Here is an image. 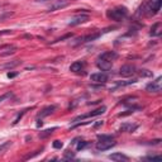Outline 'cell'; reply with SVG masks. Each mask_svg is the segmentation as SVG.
<instances>
[{
  "label": "cell",
  "mask_w": 162,
  "mask_h": 162,
  "mask_svg": "<svg viewBox=\"0 0 162 162\" xmlns=\"http://www.w3.org/2000/svg\"><path fill=\"white\" fill-rule=\"evenodd\" d=\"M103 124H104V122H103V120H101V122H100V120H99L98 123H95V124H94V128H98V127H100V126H103Z\"/></svg>",
  "instance_id": "obj_35"
},
{
  "label": "cell",
  "mask_w": 162,
  "mask_h": 162,
  "mask_svg": "<svg viewBox=\"0 0 162 162\" xmlns=\"http://www.w3.org/2000/svg\"><path fill=\"white\" fill-rule=\"evenodd\" d=\"M134 82H137V79L128 80V81H120V82H117V86H128V85H132Z\"/></svg>",
  "instance_id": "obj_20"
},
{
  "label": "cell",
  "mask_w": 162,
  "mask_h": 162,
  "mask_svg": "<svg viewBox=\"0 0 162 162\" xmlns=\"http://www.w3.org/2000/svg\"><path fill=\"white\" fill-rule=\"evenodd\" d=\"M17 75H18L17 72H8V77L9 79H13V77H15Z\"/></svg>",
  "instance_id": "obj_34"
},
{
  "label": "cell",
  "mask_w": 162,
  "mask_h": 162,
  "mask_svg": "<svg viewBox=\"0 0 162 162\" xmlns=\"http://www.w3.org/2000/svg\"><path fill=\"white\" fill-rule=\"evenodd\" d=\"M70 4V0H57L55 4H52V5L48 8V12L52 13V12H56L58 10V9H62L65 7H67Z\"/></svg>",
  "instance_id": "obj_8"
},
{
  "label": "cell",
  "mask_w": 162,
  "mask_h": 162,
  "mask_svg": "<svg viewBox=\"0 0 162 162\" xmlns=\"http://www.w3.org/2000/svg\"><path fill=\"white\" fill-rule=\"evenodd\" d=\"M160 34H161V23L158 22L151 28V36L156 37V36H160Z\"/></svg>",
  "instance_id": "obj_18"
},
{
  "label": "cell",
  "mask_w": 162,
  "mask_h": 162,
  "mask_svg": "<svg viewBox=\"0 0 162 162\" xmlns=\"http://www.w3.org/2000/svg\"><path fill=\"white\" fill-rule=\"evenodd\" d=\"M12 146V142L10 141H7V142H4L3 144H0V152H5L9 147Z\"/></svg>",
  "instance_id": "obj_23"
},
{
  "label": "cell",
  "mask_w": 162,
  "mask_h": 162,
  "mask_svg": "<svg viewBox=\"0 0 162 162\" xmlns=\"http://www.w3.org/2000/svg\"><path fill=\"white\" fill-rule=\"evenodd\" d=\"M112 65H113V62L112 61H108V60H103V58H98V62H96V66L98 67L101 70V71H109L112 69Z\"/></svg>",
  "instance_id": "obj_10"
},
{
  "label": "cell",
  "mask_w": 162,
  "mask_h": 162,
  "mask_svg": "<svg viewBox=\"0 0 162 162\" xmlns=\"http://www.w3.org/2000/svg\"><path fill=\"white\" fill-rule=\"evenodd\" d=\"M27 113V109H26V110H23L22 113H19L18 114V115H17V118L15 119H14V122H13V126H15V124H18V123H19V120H20V119L23 118V115H24V114Z\"/></svg>",
  "instance_id": "obj_26"
},
{
  "label": "cell",
  "mask_w": 162,
  "mask_h": 162,
  "mask_svg": "<svg viewBox=\"0 0 162 162\" xmlns=\"http://www.w3.org/2000/svg\"><path fill=\"white\" fill-rule=\"evenodd\" d=\"M90 80L93 81V82H99V84H104L108 81V75L101 71V72H96V74H93L90 76Z\"/></svg>",
  "instance_id": "obj_6"
},
{
  "label": "cell",
  "mask_w": 162,
  "mask_h": 162,
  "mask_svg": "<svg viewBox=\"0 0 162 162\" xmlns=\"http://www.w3.org/2000/svg\"><path fill=\"white\" fill-rule=\"evenodd\" d=\"M118 57L117 55V52H114V51H107V52H104V53H101L99 56V58H103V60H108V61H113L115 60Z\"/></svg>",
  "instance_id": "obj_15"
},
{
  "label": "cell",
  "mask_w": 162,
  "mask_h": 162,
  "mask_svg": "<svg viewBox=\"0 0 162 162\" xmlns=\"http://www.w3.org/2000/svg\"><path fill=\"white\" fill-rule=\"evenodd\" d=\"M105 110H107V108H105V107H100V108H98V109H95V110H93V112H90V113H86V114H82V115H79V117H76V118H74V120H72V123H77L79 120H84V119H88V118L98 117V115H100V114L105 113Z\"/></svg>",
  "instance_id": "obj_2"
},
{
  "label": "cell",
  "mask_w": 162,
  "mask_h": 162,
  "mask_svg": "<svg viewBox=\"0 0 162 162\" xmlns=\"http://www.w3.org/2000/svg\"><path fill=\"white\" fill-rule=\"evenodd\" d=\"M56 109H57V105H48V107H46V108L42 109V110H41L39 113H38L37 118H45V117H48V115H51V114L56 110Z\"/></svg>",
  "instance_id": "obj_12"
},
{
  "label": "cell",
  "mask_w": 162,
  "mask_h": 162,
  "mask_svg": "<svg viewBox=\"0 0 162 162\" xmlns=\"http://www.w3.org/2000/svg\"><path fill=\"white\" fill-rule=\"evenodd\" d=\"M160 143H161V139H155V141H151L148 144H155L156 146V144H160Z\"/></svg>",
  "instance_id": "obj_33"
},
{
  "label": "cell",
  "mask_w": 162,
  "mask_h": 162,
  "mask_svg": "<svg viewBox=\"0 0 162 162\" xmlns=\"http://www.w3.org/2000/svg\"><path fill=\"white\" fill-rule=\"evenodd\" d=\"M137 128H138L137 124H132V123H123V124L120 126V128H119V132H122V133H132V132H134Z\"/></svg>",
  "instance_id": "obj_13"
},
{
  "label": "cell",
  "mask_w": 162,
  "mask_h": 162,
  "mask_svg": "<svg viewBox=\"0 0 162 162\" xmlns=\"http://www.w3.org/2000/svg\"><path fill=\"white\" fill-rule=\"evenodd\" d=\"M55 131H57V127H52V128H50V129H46L43 132H41L39 133V138H41V139H45V138L50 137Z\"/></svg>",
  "instance_id": "obj_17"
},
{
  "label": "cell",
  "mask_w": 162,
  "mask_h": 162,
  "mask_svg": "<svg viewBox=\"0 0 162 162\" xmlns=\"http://www.w3.org/2000/svg\"><path fill=\"white\" fill-rule=\"evenodd\" d=\"M143 160H146V161H157V162H160V161H162V157H161V156H147V157H144Z\"/></svg>",
  "instance_id": "obj_24"
},
{
  "label": "cell",
  "mask_w": 162,
  "mask_h": 162,
  "mask_svg": "<svg viewBox=\"0 0 162 162\" xmlns=\"http://www.w3.org/2000/svg\"><path fill=\"white\" fill-rule=\"evenodd\" d=\"M74 157H75V153H74V152L66 151V152H65V156H63V160H71V158H74Z\"/></svg>",
  "instance_id": "obj_28"
},
{
  "label": "cell",
  "mask_w": 162,
  "mask_h": 162,
  "mask_svg": "<svg viewBox=\"0 0 162 162\" xmlns=\"http://www.w3.org/2000/svg\"><path fill=\"white\" fill-rule=\"evenodd\" d=\"M13 95V93L12 91H8V93H5V94H3L1 96H0V103L3 101V100H5V99H8V98H10Z\"/></svg>",
  "instance_id": "obj_30"
},
{
  "label": "cell",
  "mask_w": 162,
  "mask_h": 162,
  "mask_svg": "<svg viewBox=\"0 0 162 162\" xmlns=\"http://www.w3.org/2000/svg\"><path fill=\"white\" fill-rule=\"evenodd\" d=\"M42 124H43V122H42V118H37V128L42 127Z\"/></svg>",
  "instance_id": "obj_32"
},
{
  "label": "cell",
  "mask_w": 162,
  "mask_h": 162,
  "mask_svg": "<svg viewBox=\"0 0 162 162\" xmlns=\"http://www.w3.org/2000/svg\"><path fill=\"white\" fill-rule=\"evenodd\" d=\"M99 141H108V139H114V136L112 134H98Z\"/></svg>",
  "instance_id": "obj_22"
},
{
  "label": "cell",
  "mask_w": 162,
  "mask_h": 162,
  "mask_svg": "<svg viewBox=\"0 0 162 162\" xmlns=\"http://www.w3.org/2000/svg\"><path fill=\"white\" fill-rule=\"evenodd\" d=\"M84 67H85L84 61H76V62H74L70 66V71H72V72H79V71H81Z\"/></svg>",
  "instance_id": "obj_16"
},
{
  "label": "cell",
  "mask_w": 162,
  "mask_h": 162,
  "mask_svg": "<svg viewBox=\"0 0 162 162\" xmlns=\"http://www.w3.org/2000/svg\"><path fill=\"white\" fill-rule=\"evenodd\" d=\"M88 20H89V15H79V17H75L74 19H71V20L69 22V26L75 27V26L82 24V23H86Z\"/></svg>",
  "instance_id": "obj_11"
},
{
  "label": "cell",
  "mask_w": 162,
  "mask_h": 162,
  "mask_svg": "<svg viewBox=\"0 0 162 162\" xmlns=\"http://www.w3.org/2000/svg\"><path fill=\"white\" fill-rule=\"evenodd\" d=\"M108 158L109 160H112V161H117V162H122V161H129V157L126 156V155H123L120 153V152H117V153H112V155H109L108 156Z\"/></svg>",
  "instance_id": "obj_14"
},
{
  "label": "cell",
  "mask_w": 162,
  "mask_h": 162,
  "mask_svg": "<svg viewBox=\"0 0 162 162\" xmlns=\"http://www.w3.org/2000/svg\"><path fill=\"white\" fill-rule=\"evenodd\" d=\"M88 144H89V143H88L86 141H81V139H80V142H77V144H76V150H77V151H81V150L86 148Z\"/></svg>",
  "instance_id": "obj_21"
},
{
  "label": "cell",
  "mask_w": 162,
  "mask_h": 162,
  "mask_svg": "<svg viewBox=\"0 0 162 162\" xmlns=\"http://www.w3.org/2000/svg\"><path fill=\"white\" fill-rule=\"evenodd\" d=\"M136 72H137L136 66H133V65H124L119 70V75L123 76V77H129V76L134 75Z\"/></svg>",
  "instance_id": "obj_4"
},
{
  "label": "cell",
  "mask_w": 162,
  "mask_h": 162,
  "mask_svg": "<svg viewBox=\"0 0 162 162\" xmlns=\"http://www.w3.org/2000/svg\"><path fill=\"white\" fill-rule=\"evenodd\" d=\"M115 144H117V142H114V139H108V141H99L95 147H96L98 151H108V150L113 148Z\"/></svg>",
  "instance_id": "obj_3"
},
{
  "label": "cell",
  "mask_w": 162,
  "mask_h": 162,
  "mask_svg": "<svg viewBox=\"0 0 162 162\" xmlns=\"http://www.w3.org/2000/svg\"><path fill=\"white\" fill-rule=\"evenodd\" d=\"M15 50H17V47H14V46H12L10 48H9V51H7V52H1V53H0V56H9V55H13L14 52H15Z\"/></svg>",
  "instance_id": "obj_27"
},
{
  "label": "cell",
  "mask_w": 162,
  "mask_h": 162,
  "mask_svg": "<svg viewBox=\"0 0 162 162\" xmlns=\"http://www.w3.org/2000/svg\"><path fill=\"white\" fill-rule=\"evenodd\" d=\"M161 4H162V0H151L150 7H148L151 15H155V14H157L161 10Z\"/></svg>",
  "instance_id": "obj_7"
},
{
  "label": "cell",
  "mask_w": 162,
  "mask_h": 162,
  "mask_svg": "<svg viewBox=\"0 0 162 162\" xmlns=\"http://www.w3.org/2000/svg\"><path fill=\"white\" fill-rule=\"evenodd\" d=\"M100 37V33H94V34H89V36H84V37H80L76 39L75 45H80V43H86V42H90V41H95L98 39Z\"/></svg>",
  "instance_id": "obj_9"
},
{
  "label": "cell",
  "mask_w": 162,
  "mask_h": 162,
  "mask_svg": "<svg viewBox=\"0 0 162 162\" xmlns=\"http://www.w3.org/2000/svg\"><path fill=\"white\" fill-rule=\"evenodd\" d=\"M52 146H53V148H56V150H61L63 147V143L61 141H55L53 143H52Z\"/></svg>",
  "instance_id": "obj_29"
},
{
  "label": "cell",
  "mask_w": 162,
  "mask_h": 162,
  "mask_svg": "<svg viewBox=\"0 0 162 162\" xmlns=\"http://www.w3.org/2000/svg\"><path fill=\"white\" fill-rule=\"evenodd\" d=\"M107 15L109 19H112V20L120 22L128 15V9L126 7H117V8H113L110 10H108Z\"/></svg>",
  "instance_id": "obj_1"
},
{
  "label": "cell",
  "mask_w": 162,
  "mask_h": 162,
  "mask_svg": "<svg viewBox=\"0 0 162 162\" xmlns=\"http://www.w3.org/2000/svg\"><path fill=\"white\" fill-rule=\"evenodd\" d=\"M161 80L162 77H157L155 81H152L151 84L147 85L146 90L148 93H160L161 91Z\"/></svg>",
  "instance_id": "obj_5"
},
{
  "label": "cell",
  "mask_w": 162,
  "mask_h": 162,
  "mask_svg": "<svg viewBox=\"0 0 162 162\" xmlns=\"http://www.w3.org/2000/svg\"><path fill=\"white\" fill-rule=\"evenodd\" d=\"M22 63V61H19V60H15V61H13V62H8L3 66L4 69H13V67H15V66L18 65H20Z\"/></svg>",
  "instance_id": "obj_19"
},
{
  "label": "cell",
  "mask_w": 162,
  "mask_h": 162,
  "mask_svg": "<svg viewBox=\"0 0 162 162\" xmlns=\"http://www.w3.org/2000/svg\"><path fill=\"white\" fill-rule=\"evenodd\" d=\"M37 1H48V0H37Z\"/></svg>",
  "instance_id": "obj_36"
},
{
  "label": "cell",
  "mask_w": 162,
  "mask_h": 162,
  "mask_svg": "<svg viewBox=\"0 0 162 162\" xmlns=\"http://www.w3.org/2000/svg\"><path fill=\"white\" fill-rule=\"evenodd\" d=\"M72 34H66L65 37H62V38H58V39H56V41H53L52 43H56V42H60V41H63V39H66V38H69V37H71Z\"/></svg>",
  "instance_id": "obj_31"
},
{
  "label": "cell",
  "mask_w": 162,
  "mask_h": 162,
  "mask_svg": "<svg viewBox=\"0 0 162 162\" xmlns=\"http://www.w3.org/2000/svg\"><path fill=\"white\" fill-rule=\"evenodd\" d=\"M139 76H141V77H151V76H152V71L141 70V71H139Z\"/></svg>",
  "instance_id": "obj_25"
}]
</instances>
